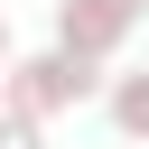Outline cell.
I'll return each mask as SVG.
<instances>
[{
	"mask_svg": "<svg viewBox=\"0 0 149 149\" xmlns=\"http://www.w3.org/2000/svg\"><path fill=\"white\" fill-rule=\"evenodd\" d=\"M102 93V56H74V47H37V56H0V112H28V121H56L74 102Z\"/></svg>",
	"mask_w": 149,
	"mask_h": 149,
	"instance_id": "cell-1",
	"label": "cell"
},
{
	"mask_svg": "<svg viewBox=\"0 0 149 149\" xmlns=\"http://www.w3.org/2000/svg\"><path fill=\"white\" fill-rule=\"evenodd\" d=\"M140 28V0H56V47L74 56H121Z\"/></svg>",
	"mask_w": 149,
	"mask_h": 149,
	"instance_id": "cell-2",
	"label": "cell"
},
{
	"mask_svg": "<svg viewBox=\"0 0 149 149\" xmlns=\"http://www.w3.org/2000/svg\"><path fill=\"white\" fill-rule=\"evenodd\" d=\"M102 102H112V130H121V140H149V65L112 74V84H102Z\"/></svg>",
	"mask_w": 149,
	"mask_h": 149,
	"instance_id": "cell-3",
	"label": "cell"
},
{
	"mask_svg": "<svg viewBox=\"0 0 149 149\" xmlns=\"http://www.w3.org/2000/svg\"><path fill=\"white\" fill-rule=\"evenodd\" d=\"M0 149H47V121H28V112H0Z\"/></svg>",
	"mask_w": 149,
	"mask_h": 149,
	"instance_id": "cell-4",
	"label": "cell"
},
{
	"mask_svg": "<svg viewBox=\"0 0 149 149\" xmlns=\"http://www.w3.org/2000/svg\"><path fill=\"white\" fill-rule=\"evenodd\" d=\"M0 56H9V9H0Z\"/></svg>",
	"mask_w": 149,
	"mask_h": 149,
	"instance_id": "cell-5",
	"label": "cell"
},
{
	"mask_svg": "<svg viewBox=\"0 0 149 149\" xmlns=\"http://www.w3.org/2000/svg\"><path fill=\"white\" fill-rule=\"evenodd\" d=\"M140 9H149V0H140Z\"/></svg>",
	"mask_w": 149,
	"mask_h": 149,
	"instance_id": "cell-6",
	"label": "cell"
}]
</instances>
